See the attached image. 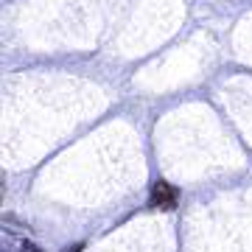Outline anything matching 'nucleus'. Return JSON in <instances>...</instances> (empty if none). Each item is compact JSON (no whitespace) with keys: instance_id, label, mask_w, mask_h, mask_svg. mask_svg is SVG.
Instances as JSON below:
<instances>
[{"instance_id":"f257e3e1","label":"nucleus","mask_w":252,"mask_h":252,"mask_svg":"<svg viewBox=\"0 0 252 252\" xmlns=\"http://www.w3.org/2000/svg\"><path fill=\"white\" fill-rule=\"evenodd\" d=\"M152 207H157V210H174L177 207V190L168 182H157L152 190Z\"/></svg>"}]
</instances>
